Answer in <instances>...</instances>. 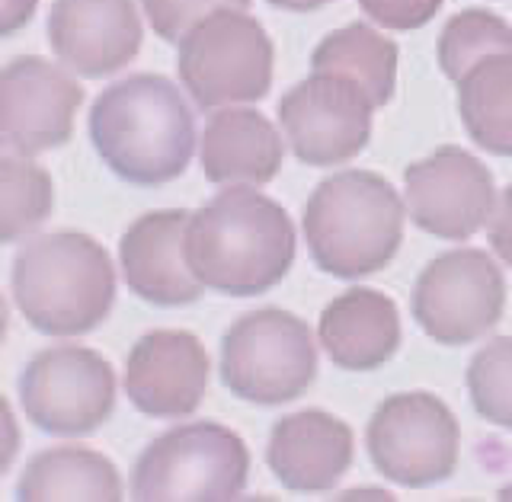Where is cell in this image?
Here are the masks:
<instances>
[{
  "instance_id": "6da1fadb",
  "label": "cell",
  "mask_w": 512,
  "mask_h": 502,
  "mask_svg": "<svg viewBox=\"0 0 512 502\" xmlns=\"http://www.w3.org/2000/svg\"><path fill=\"white\" fill-rule=\"evenodd\" d=\"M186 259L205 291L266 295L295 263V224L260 186H224L189 215Z\"/></svg>"
},
{
  "instance_id": "7a4b0ae2",
  "label": "cell",
  "mask_w": 512,
  "mask_h": 502,
  "mask_svg": "<svg viewBox=\"0 0 512 502\" xmlns=\"http://www.w3.org/2000/svg\"><path fill=\"white\" fill-rule=\"evenodd\" d=\"M90 138L103 164L132 186L180 180L199 141L183 90L160 74H132L96 96Z\"/></svg>"
},
{
  "instance_id": "3957f363",
  "label": "cell",
  "mask_w": 512,
  "mask_h": 502,
  "mask_svg": "<svg viewBox=\"0 0 512 502\" xmlns=\"http://www.w3.org/2000/svg\"><path fill=\"white\" fill-rule=\"evenodd\" d=\"M10 291L32 330L58 339L84 336L112 311L116 269L100 240L55 231L32 237L16 253Z\"/></svg>"
},
{
  "instance_id": "277c9868",
  "label": "cell",
  "mask_w": 512,
  "mask_h": 502,
  "mask_svg": "<svg viewBox=\"0 0 512 502\" xmlns=\"http://www.w3.org/2000/svg\"><path fill=\"white\" fill-rule=\"evenodd\" d=\"M404 221L407 202L384 176L343 170L311 192L301 231L320 272L336 279H362L397 256Z\"/></svg>"
},
{
  "instance_id": "5b68a950",
  "label": "cell",
  "mask_w": 512,
  "mask_h": 502,
  "mask_svg": "<svg viewBox=\"0 0 512 502\" xmlns=\"http://www.w3.org/2000/svg\"><path fill=\"white\" fill-rule=\"evenodd\" d=\"M176 74L205 112L260 103L272 87V39L247 10H218L176 42Z\"/></svg>"
},
{
  "instance_id": "8992f818",
  "label": "cell",
  "mask_w": 512,
  "mask_h": 502,
  "mask_svg": "<svg viewBox=\"0 0 512 502\" xmlns=\"http://www.w3.org/2000/svg\"><path fill=\"white\" fill-rule=\"evenodd\" d=\"M317 378V343L292 311L263 307L234 320L221 336V384L237 400L279 407L298 400Z\"/></svg>"
},
{
  "instance_id": "52a82bcc",
  "label": "cell",
  "mask_w": 512,
  "mask_h": 502,
  "mask_svg": "<svg viewBox=\"0 0 512 502\" xmlns=\"http://www.w3.org/2000/svg\"><path fill=\"white\" fill-rule=\"evenodd\" d=\"M250 477V451L221 423H183L141 451L132 471L135 499H237Z\"/></svg>"
},
{
  "instance_id": "ba28073f",
  "label": "cell",
  "mask_w": 512,
  "mask_h": 502,
  "mask_svg": "<svg viewBox=\"0 0 512 502\" xmlns=\"http://www.w3.org/2000/svg\"><path fill=\"white\" fill-rule=\"evenodd\" d=\"M365 445L381 477L397 487L423 490L455 474L461 426L436 394L407 391L378 403L368 419Z\"/></svg>"
},
{
  "instance_id": "9c48e42d",
  "label": "cell",
  "mask_w": 512,
  "mask_h": 502,
  "mask_svg": "<svg viewBox=\"0 0 512 502\" xmlns=\"http://www.w3.org/2000/svg\"><path fill=\"white\" fill-rule=\"evenodd\" d=\"M23 416L42 432L77 439L100 429L116 407V371L87 346H52L20 375Z\"/></svg>"
},
{
  "instance_id": "30bf717a",
  "label": "cell",
  "mask_w": 512,
  "mask_h": 502,
  "mask_svg": "<svg viewBox=\"0 0 512 502\" xmlns=\"http://www.w3.org/2000/svg\"><path fill=\"white\" fill-rule=\"evenodd\" d=\"M506 311V279L493 256L461 247L436 256L413 288V317L442 346L484 339Z\"/></svg>"
},
{
  "instance_id": "8fae6325",
  "label": "cell",
  "mask_w": 512,
  "mask_h": 502,
  "mask_svg": "<svg viewBox=\"0 0 512 502\" xmlns=\"http://www.w3.org/2000/svg\"><path fill=\"white\" fill-rule=\"evenodd\" d=\"M375 109L359 80L314 71L279 100V125L301 164L340 167L365 151Z\"/></svg>"
},
{
  "instance_id": "7c38bea8",
  "label": "cell",
  "mask_w": 512,
  "mask_h": 502,
  "mask_svg": "<svg viewBox=\"0 0 512 502\" xmlns=\"http://www.w3.org/2000/svg\"><path fill=\"white\" fill-rule=\"evenodd\" d=\"M407 215L439 240H471L496 212L493 173L484 160L445 144L404 170Z\"/></svg>"
},
{
  "instance_id": "4fadbf2b",
  "label": "cell",
  "mask_w": 512,
  "mask_h": 502,
  "mask_svg": "<svg viewBox=\"0 0 512 502\" xmlns=\"http://www.w3.org/2000/svg\"><path fill=\"white\" fill-rule=\"evenodd\" d=\"M84 87L39 55L13 58L0 74V132L7 151L36 157L68 144Z\"/></svg>"
},
{
  "instance_id": "5bb4252c",
  "label": "cell",
  "mask_w": 512,
  "mask_h": 502,
  "mask_svg": "<svg viewBox=\"0 0 512 502\" xmlns=\"http://www.w3.org/2000/svg\"><path fill=\"white\" fill-rule=\"evenodd\" d=\"M208 378L212 362L196 333L154 330L128 352L122 387L138 413L151 419H186L202 407Z\"/></svg>"
},
{
  "instance_id": "9a60e30c",
  "label": "cell",
  "mask_w": 512,
  "mask_h": 502,
  "mask_svg": "<svg viewBox=\"0 0 512 502\" xmlns=\"http://www.w3.org/2000/svg\"><path fill=\"white\" fill-rule=\"evenodd\" d=\"M135 0H55L48 13V45L68 71L109 77L141 52Z\"/></svg>"
},
{
  "instance_id": "2e32d148",
  "label": "cell",
  "mask_w": 512,
  "mask_h": 502,
  "mask_svg": "<svg viewBox=\"0 0 512 502\" xmlns=\"http://www.w3.org/2000/svg\"><path fill=\"white\" fill-rule=\"evenodd\" d=\"M189 215L183 208L148 212L128 224L119 240L122 279L132 295L154 307H186L202 298V285L186 259Z\"/></svg>"
},
{
  "instance_id": "e0dca14e",
  "label": "cell",
  "mask_w": 512,
  "mask_h": 502,
  "mask_svg": "<svg viewBox=\"0 0 512 502\" xmlns=\"http://www.w3.org/2000/svg\"><path fill=\"white\" fill-rule=\"evenodd\" d=\"M356 455L352 429L327 410L282 416L269 432L266 464L285 490L330 493L346 477Z\"/></svg>"
},
{
  "instance_id": "ac0fdd59",
  "label": "cell",
  "mask_w": 512,
  "mask_h": 502,
  "mask_svg": "<svg viewBox=\"0 0 512 502\" xmlns=\"http://www.w3.org/2000/svg\"><path fill=\"white\" fill-rule=\"evenodd\" d=\"M282 160L279 128L250 106L215 109L199 135V167L215 186H266L279 176Z\"/></svg>"
},
{
  "instance_id": "d6986e66",
  "label": "cell",
  "mask_w": 512,
  "mask_h": 502,
  "mask_svg": "<svg viewBox=\"0 0 512 502\" xmlns=\"http://www.w3.org/2000/svg\"><path fill=\"white\" fill-rule=\"evenodd\" d=\"M317 343L343 371H375L400 346V311L378 288H349L317 320Z\"/></svg>"
},
{
  "instance_id": "ffe728a7",
  "label": "cell",
  "mask_w": 512,
  "mask_h": 502,
  "mask_svg": "<svg viewBox=\"0 0 512 502\" xmlns=\"http://www.w3.org/2000/svg\"><path fill=\"white\" fill-rule=\"evenodd\" d=\"M16 496L26 502L48 499H125L122 474L106 455L80 445H58L36 455L16 483Z\"/></svg>"
},
{
  "instance_id": "44dd1931",
  "label": "cell",
  "mask_w": 512,
  "mask_h": 502,
  "mask_svg": "<svg viewBox=\"0 0 512 502\" xmlns=\"http://www.w3.org/2000/svg\"><path fill=\"white\" fill-rule=\"evenodd\" d=\"M458 116L477 148L512 157V52L487 55L458 80Z\"/></svg>"
},
{
  "instance_id": "7402d4cb",
  "label": "cell",
  "mask_w": 512,
  "mask_h": 502,
  "mask_svg": "<svg viewBox=\"0 0 512 502\" xmlns=\"http://www.w3.org/2000/svg\"><path fill=\"white\" fill-rule=\"evenodd\" d=\"M397 45L368 23H349L320 39L311 55L314 71L346 74L368 90L375 106H388L397 87Z\"/></svg>"
},
{
  "instance_id": "603a6c76",
  "label": "cell",
  "mask_w": 512,
  "mask_h": 502,
  "mask_svg": "<svg viewBox=\"0 0 512 502\" xmlns=\"http://www.w3.org/2000/svg\"><path fill=\"white\" fill-rule=\"evenodd\" d=\"M55 208V183L32 157L4 154L0 160V240L16 244L48 221Z\"/></svg>"
},
{
  "instance_id": "cb8c5ba5",
  "label": "cell",
  "mask_w": 512,
  "mask_h": 502,
  "mask_svg": "<svg viewBox=\"0 0 512 502\" xmlns=\"http://www.w3.org/2000/svg\"><path fill=\"white\" fill-rule=\"evenodd\" d=\"M500 52H512V26L480 7L455 13L439 36V68L455 84L477 61Z\"/></svg>"
},
{
  "instance_id": "d4e9b609",
  "label": "cell",
  "mask_w": 512,
  "mask_h": 502,
  "mask_svg": "<svg viewBox=\"0 0 512 502\" xmlns=\"http://www.w3.org/2000/svg\"><path fill=\"white\" fill-rule=\"evenodd\" d=\"M468 394L487 423L512 429V336L490 339L468 365Z\"/></svg>"
},
{
  "instance_id": "484cf974",
  "label": "cell",
  "mask_w": 512,
  "mask_h": 502,
  "mask_svg": "<svg viewBox=\"0 0 512 502\" xmlns=\"http://www.w3.org/2000/svg\"><path fill=\"white\" fill-rule=\"evenodd\" d=\"M151 29L164 42H180L205 16L218 10H250V0H141Z\"/></svg>"
},
{
  "instance_id": "4316f807",
  "label": "cell",
  "mask_w": 512,
  "mask_h": 502,
  "mask_svg": "<svg viewBox=\"0 0 512 502\" xmlns=\"http://www.w3.org/2000/svg\"><path fill=\"white\" fill-rule=\"evenodd\" d=\"M442 4L445 0H359L368 20L394 32H410L426 26L442 10Z\"/></svg>"
},
{
  "instance_id": "83f0119b",
  "label": "cell",
  "mask_w": 512,
  "mask_h": 502,
  "mask_svg": "<svg viewBox=\"0 0 512 502\" xmlns=\"http://www.w3.org/2000/svg\"><path fill=\"white\" fill-rule=\"evenodd\" d=\"M490 247L503 259V266L512 269V186L503 189L496 212L490 218Z\"/></svg>"
},
{
  "instance_id": "f1b7e54d",
  "label": "cell",
  "mask_w": 512,
  "mask_h": 502,
  "mask_svg": "<svg viewBox=\"0 0 512 502\" xmlns=\"http://www.w3.org/2000/svg\"><path fill=\"white\" fill-rule=\"evenodd\" d=\"M36 4L39 0H0V32H4V36L20 32L32 20Z\"/></svg>"
},
{
  "instance_id": "f546056e",
  "label": "cell",
  "mask_w": 512,
  "mask_h": 502,
  "mask_svg": "<svg viewBox=\"0 0 512 502\" xmlns=\"http://www.w3.org/2000/svg\"><path fill=\"white\" fill-rule=\"evenodd\" d=\"M4 426H7L4 467H10V464H13V455H16V445H20V439H16V416H13V407H10V403H4Z\"/></svg>"
},
{
  "instance_id": "4dcf8cb0",
  "label": "cell",
  "mask_w": 512,
  "mask_h": 502,
  "mask_svg": "<svg viewBox=\"0 0 512 502\" xmlns=\"http://www.w3.org/2000/svg\"><path fill=\"white\" fill-rule=\"evenodd\" d=\"M269 4L279 10H292V13H311V10L333 4V0H269Z\"/></svg>"
},
{
  "instance_id": "1f68e13d",
  "label": "cell",
  "mask_w": 512,
  "mask_h": 502,
  "mask_svg": "<svg viewBox=\"0 0 512 502\" xmlns=\"http://www.w3.org/2000/svg\"><path fill=\"white\" fill-rule=\"evenodd\" d=\"M340 499H391V493L388 490H346Z\"/></svg>"
},
{
  "instance_id": "d6a6232c",
  "label": "cell",
  "mask_w": 512,
  "mask_h": 502,
  "mask_svg": "<svg viewBox=\"0 0 512 502\" xmlns=\"http://www.w3.org/2000/svg\"><path fill=\"white\" fill-rule=\"evenodd\" d=\"M500 499H506V502H512V480L506 483V487L500 490Z\"/></svg>"
}]
</instances>
